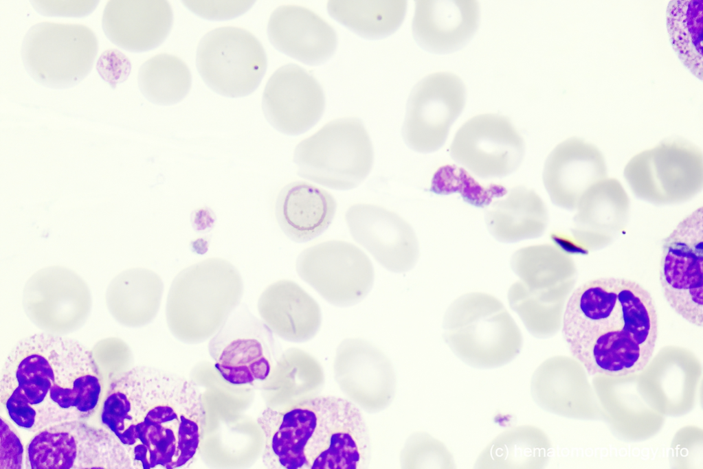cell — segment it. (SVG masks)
Instances as JSON below:
<instances>
[{
  "instance_id": "obj_1",
  "label": "cell",
  "mask_w": 703,
  "mask_h": 469,
  "mask_svg": "<svg viewBox=\"0 0 703 469\" xmlns=\"http://www.w3.org/2000/svg\"><path fill=\"white\" fill-rule=\"evenodd\" d=\"M100 418L138 469L190 467L200 453L205 426L194 382L148 366L131 368L111 383Z\"/></svg>"
},
{
  "instance_id": "obj_2",
  "label": "cell",
  "mask_w": 703,
  "mask_h": 469,
  "mask_svg": "<svg viewBox=\"0 0 703 469\" xmlns=\"http://www.w3.org/2000/svg\"><path fill=\"white\" fill-rule=\"evenodd\" d=\"M103 393L100 370L91 351L53 333L20 340L3 365L0 401L19 427L37 432L85 420L98 410Z\"/></svg>"
},
{
  "instance_id": "obj_3",
  "label": "cell",
  "mask_w": 703,
  "mask_h": 469,
  "mask_svg": "<svg viewBox=\"0 0 703 469\" xmlns=\"http://www.w3.org/2000/svg\"><path fill=\"white\" fill-rule=\"evenodd\" d=\"M562 332L572 355L590 374H639L651 361L658 339L654 300L632 279L588 280L568 300Z\"/></svg>"
},
{
  "instance_id": "obj_4",
  "label": "cell",
  "mask_w": 703,
  "mask_h": 469,
  "mask_svg": "<svg viewBox=\"0 0 703 469\" xmlns=\"http://www.w3.org/2000/svg\"><path fill=\"white\" fill-rule=\"evenodd\" d=\"M265 436L263 461L272 469H363L372 442L357 406L347 399L314 396L281 409L266 408L257 420Z\"/></svg>"
},
{
  "instance_id": "obj_5",
  "label": "cell",
  "mask_w": 703,
  "mask_h": 469,
  "mask_svg": "<svg viewBox=\"0 0 703 469\" xmlns=\"http://www.w3.org/2000/svg\"><path fill=\"white\" fill-rule=\"evenodd\" d=\"M445 341L465 363L478 368L502 366L522 347V336L504 305L495 297L471 292L457 297L443 323Z\"/></svg>"
},
{
  "instance_id": "obj_6",
  "label": "cell",
  "mask_w": 703,
  "mask_h": 469,
  "mask_svg": "<svg viewBox=\"0 0 703 469\" xmlns=\"http://www.w3.org/2000/svg\"><path fill=\"white\" fill-rule=\"evenodd\" d=\"M374 161L372 144L359 119H333L295 147L298 174L336 190H349L368 176Z\"/></svg>"
},
{
  "instance_id": "obj_7",
  "label": "cell",
  "mask_w": 703,
  "mask_h": 469,
  "mask_svg": "<svg viewBox=\"0 0 703 469\" xmlns=\"http://www.w3.org/2000/svg\"><path fill=\"white\" fill-rule=\"evenodd\" d=\"M244 293L242 277L228 260L210 258L182 269L173 279L166 312L177 323H206L213 335L239 305Z\"/></svg>"
},
{
  "instance_id": "obj_8",
  "label": "cell",
  "mask_w": 703,
  "mask_h": 469,
  "mask_svg": "<svg viewBox=\"0 0 703 469\" xmlns=\"http://www.w3.org/2000/svg\"><path fill=\"white\" fill-rule=\"evenodd\" d=\"M98 49L94 32L79 23L41 22L26 32L21 45L25 69L37 82L64 89L90 73Z\"/></svg>"
},
{
  "instance_id": "obj_9",
  "label": "cell",
  "mask_w": 703,
  "mask_h": 469,
  "mask_svg": "<svg viewBox=\"0 0 703 469\" xmlns=\"http://www.w3.org/2000/svg\"><path fill=\"white\" fill-rule=\"evenodd\" d=\"M30 469H131L130 456L110 431L83 420L65 422L37 431L25 446Z\"/></svg>"
},
{
  "instance_id": "obj_10",
  "label": "cell",
  "mask_w": 703,
  "mask_h": 469,
  "mask_svg": "<svg viewBox=\"0 0 703 469\" xmlns=\"http://www.w3.org/2000/svg\"><path fill=\"white\" fill-rule=\"evenodd\" d=\"M196 65L212 90L238 98L257 89L266 72L267 59L263 45L252 32L240 27L223 26L201 38Z\"/></svg>"
},
{
  "instance_id": "obj_11",
  "label": "cell",
  "mask_w": 703,
  "mask_h": 469,
  "mask_svg": "<svg viewBox=\"0 0 703 469\" xmlns=\"http://www.w3.org/2000/svg\"><path fill=\"white\" fill-rule=\"evenodd\" d=\"M623 174L632 192L644 201L658 205L682 203L702 188V155L687 142L665 141L632 157Z\"/></svg>"
},
{
  "instance_id": "obj_12",
  "label": "cell",
  "mask_w": 703,
  "mask_h": 469,
  "mask_svg": "<svg viewBox=\"0 0 703 469\" xmlns=\"http://www.w3.org/2000/svg\"><path fill=\"white\" fill-rule=\"evenodd\" d=\"M663 295L689 323H703V209L682 219L664 239L660 268Z\"/></svg>"
},
{
  "instance_id": "obj_13",
  "label": "cell",
  "mask_w": 703,
  "mask_h": 469,
  "mask_svg": "<svg viewBox=\"0 0 703 469\" xmlns=\"http://www.w3.org/2000/svg\"><path fill=\"white\" fill-rule=\"evenodd\" d=\"M208 352L222 378L234 385L266 380L276 365L273 332L242 305L212 335Z\"/></svg>"
},
{
  "instance_id": "obj_14",
  "label": "cell",
  "mask_w": 703,
  "mask_h": 469,
  "mask_svg": "<svg viewBox=\"0 0 703 469\" xmlns=\"http://www.w3.org/2000/svg\"><path fill=\"white\" fill-rule=\"evenodd\" d=\"M301 279L325 300L338 306L361 301L371 290V261L357 246L343 240L325 241L304 249L296 261Z\"/></svg>"
},
{
  "instance_id": "obj_15",
  "label": "cell",
  "mask_w": 703,
  "mask_h": 469,
  "mask_svg": "<svg viewBox=\"0 0 703 469\" xmlns=\"http://www.w3.org/2000/svg\"><path fill=\"white\" fill-rule=\"evenodd\" d=\"M452 159L482 179L505 177L515 172L524 157L522 135L506 117L482 113L467 119L449 148Z\"/></svg>"
},
{
  "instance_id": "obj_16",
  "label": "cell",
  "mask_w": 703,
  "mask_h": 469,
  "mask_svg": "<svg viewBox=\"0 0 703 469\" xmlns=\"http://www.w3.org/2000/svg\"><path fill=\"white\" fill-rule=\"evenodd\" d=\"M465 100V86L456 74L439 71L423 78L408 100L402 130L405 143L419 152L440 148Z\"/></svg>"
},
{
  "instance_id": "obj_17",
  "label": "cell",
  "mask_w": 703,
  "mask_h": 469,
  "mask_svg": "<svg viewBox=\"0 0 703 469\" xmlns=\"http://www.w3.org/2000/svg\"><path fill=\"white\" fill-rule=\"evenodd\" d=\"M25 311L46 328L60 332L82 321L89 313L92 298L85 280L60 265L43 267L26 281L22 294Z\"/></svg>"
},
{
  "instance_id": "obj_18",
  "label": "cell",
  "mask_w": 703,
  "mask_h": 469,
  "mask_svg": "<svg viewBox=\"0 0 703 469\" xmlns=\"http://www.w3.org/2000/svg\"><path fill=\"white\" fill-rule=\"evenodd\" d=\"M345 219L353 239L385 268L404 273L416 264V235L397 213L377 205L357 203L348 208Z\"/></svg>"
},
{
  "instance_id": "obj_19",
  "label": "cell",
  "mask_w": 703,
  "mask_h": 469,
  "mask_svg": "<svg viewBox=\"0 0 703 469\" xmlns=\"http://www.w3.org/2000/svg\"><path fill=\"white\" fill-rule=\"evenodd\" d=\"M324 106V94L318 81L304 68L291 63L271 74L262 97L265 118L287 135L309 130L320 119Z\"/></svg>"
},
{
  "instance_id": "obj_20",
  "label": "cell",
  "mask_w": 703,
  "mask_h": 469,
  "mask_svg": "<svg viewBox=\"0 0 703 469\" xmlns=\"http://www.w3.org/2000/svg\"><path fill=\"white\" fill-rule=\"evenodd\" d=\"M334 373L346 395L368 411L383 409L394 396L396 377L390 361L364 339L348 338L339 344Z\"/></svg>"
},
{
  "instance_id": "obj_21",
  "label": "cell",
  "mask_w": 703,
  "mask_h": 469,
  "mask_svg": "<svg viewBox=\"0 0 703 469\" xmlns=\"http://www.w3.org/2000/svg\"><path fill=\"white\" fill-rule=\"evenodd\" d=\"M607 177V166L601 152L578 139L559 144L544 165L542 179L552 202L573 209L592 185Z\"/></svg>"
},
{
  "instance_id": "obj_22",
  "label": "cell",
  "mask_w": 703,
  "mask_h": 469,
  "mask_svg": "<svg viewBox=\"0 0 703 469\" xmlns=\"http://www.w3.org/2000/svg\"><path fill=\"white\" fill-rule=\"evenodd\" d=\"M172 23V7L166 0H111L102 17L107 37L118 47L134 52L161 45Z\"/></svg>"
},
{
  "instance_id": "obj_23",
  "label": "cell",
  "mask_w": 703,
  "mask_h": 469,
  "mask_svg": "<svg viewBox=\"0 0 703 469\" xmlns=\"http://www.w3.org/2000/svg\"><path fill=\"white\" fill-rule=\"evenodd\" d=\"M267 32L276 49L306 64L326 61L337 47L333 27L312 10L298 5L276 8L269 18Z\"/></svg>"
},
{
  "instance_id": "obj_24",
  "label": "cell",
  "mask_w": 703,
  "mask_h": 469,
  "mask_svg": "<svg viewBox=\"0 0 703 469\" xmlns=\"http://www.w3.org/2000/svg\"><path fill=\"white\" fill-rule=\"evenodd\" d=\"M480 7L475 0H418L412 34L424 48L452 52L473 36L479 25Z\"/></svg>"
},
{
  "instance_id": "obj_25",
  "label": "cell",
  "mask_w": 703,
  "mask_h": 469,
  "mask_svg": "<svg viewBox=\"0 0 703 469\" xmlns=\"http://www.w3.org/2000/svg\"><path fill=\"white\" fill-rule=\"evenodd\" d=\"M258 310L272 332L289 341H306L320 327L319 305L289 279L278 280L266 287L258 298Z\"/></svg>"
},
{
  "instance_id": "obj_26",
  "label": "cell",
  "mask_w": 703,
  "mask_h": 469,
  "mask_svg": "<svg viewBox=\"0 0 703 469\" xmlns=\"http://www.w3.org/2000/svg\"><path fill=\"white\" fill-rule=\"evenodd\" d=\"M337 209L327 191L304 181L284 186L278 194L275 216L283 233L295 242L309 241L331 224Z\"/></svg>"
},
{
  "instance_id": "obj_27",
  "label": "cell",
  "mask_w": 703,
  "mask_h": 469,
  "mask_svg": "<svg viewBox=\"0 0 703 469\" xmlns=\"http://www.w3.org/2000/svg\"><path fill=\"white\" fill-rule=\"evenodd\" d=\"M485 222L497 240L516 242L542 236L547 226L548 211L535 190L518 185L489 205Z\"/></svg>"
},
{
  "instance_id": "obj_28",
  "label": "cell",
  "mask_w": 703,
  "mask_h": 469,
  "mask_svg": "<svg viewBox=\"0 0 703 469\" xmlns=\"http://www.w3.org/2000/svg\"><path fill=\"white\" fill-rule=\"evenodd\" d=\"M164 293L161 277L143 268L125 269L109 282L105 301L111 313L124 323L148 321L157 312Z\"/></svg>"
},
{
  "instance_id": "obj_29",
  "label": "cell",
  "mask_w": 703,
  "mask_h": 469,
  "mask_svg": "<svg viewBox=\"0 0 703 469\" xmlns=\"http://www.w3.org/2000/svg\"><path fill=\"white\" fill-rule=\"evenodd\" d=\"M576 207L579 234L592 243L600 242L618 229L629 211V198L618 180L606 177L589 188Z\"/></svg>"
},
{
  "instance_id": "obj_30",
  "label": "cell",
  "mask_w": 703,
  "mask_h": 469,
  "mask_svg": "<svg viewBox=\"0 0 703 469\" xmlns=\"http://www.w3.org/2000/svg\"><path fill=\"white\" fill-rule=\"evenodd\" d=\"M545 434L533 425H520L495 437L482 450L474 467L480 469L542 468L547 461Z\"/></svg>"
},
{
  "instance_id": "obj_31",
  "label": "cell",
  "mask_w": 703,
  "mask_h": 469,
  "mask_svg": "<svg viewBox=\"0 0 703 469\" xmlns=\"http://www.w3.org/2000/svg\"><path fill=\"white\" fill-rule=\"evenodd\" d=\"M332 17L358 34L367 38L384 37L402 24L407 11L403 0L328 1Z\"/></svg>"
},
{
  "instance_id": "obj_32",
  "label": "cell",
  "mask_w": 703,
  "mask_h": 469,
  "mask_svg": "<svg viewBox=\"0 0 703 469\" xmlns=\"http://www.w3.org/2000/svg\"><path fill=\"white\" fill-rule=\"evenodd\" d=\"M137 84L143 95L153 103L171 105L189 93L192 76L187 64L177 56L161 53L140 66Z\"/></svg>"
},
{
  "instance_id": "obj_33",
  "label": "cell",
  "mask_w": 703,
  "mask_h": 469,
  "mask_svg": "<svg viewBox=\"0 0 703 469\" xmlns=\"http://www.w3.org/2000/svg\"><path fill=\"white\" fill-rule=\"evenodd\" d=\"M703 1L673 0L667 9L671 44L682 63L702 78Z\"/></svg>"
},
{
  "instance_id": "obj_34",
  "label": "cell",
  "mask_w": 703,
  "mask_h": 469,
  "mask_svg": "<svg viewBox=\"0 0 703 469\" xmlns=\"http://www.w3.org/2000/svg\"><path fill=\"white\" fill-rule=\"evenodd\" d=\"M566 263L565 256L550 244L522 247L515 251L511 260L518 281L528 291L554 298L557 293L554 284Z\"/></svg>"
},
{
  "instance_id": "obj_35",
  "label": "cell",
  "mask_w": 703,
  "mask_h": 469,
  "mask_svg": "<svg viewBox=\"0 0 703 469\" xmlns=\"http://www.w3.org/2000/svg\"><path fill=\"white\" fill-rule=\"evenodd\" d=\"M508 301L531 334L542 336L550 332L555 319L553 301L532 294L519 281L510 286Z\"/></svg>"
},
{
  "instance_id": "obj_36",
  "label": "cell",
  "mask_w": 703,
  "mask_h": 469,
  "mask_svg": "<svg viewBox=\"0 0 703 469\" xmlns=\"http://www.w3.org/2000/svg\"><path fill=\"white\" fill-rule=\"evenodd\" d=\"M455 466L446 446L423 432L412 434L401 454V466L404 468L453 469Z\"/></svg>"
},
{
  "instance_id": "obj_37",
  "label": "cell",
  "mask_w": 703,
  "mask_h": 469,
  "mask_svg": "<svg viewBox=\"0 0 703 469\" xmlns=\"http://www.w3.org/2000/svg\"><path fill=\"white\" fill-rule=\"evenodd\" d=\"M254 1H183V5L194 14L211 20L234 18L247 12Z\"/></svg>"
},
{
  "instance_id": "obj_38",
  "label": "cell",
  "mask_w": 703,
  "mask_h": 469,
  "mask_svg": "<svg viewBox=\"0 0 703 469\" xmlns=\"http://www.w3.org/2000/svg\"><path fill=\"white\" fill-rule=\"evenodd\" d=\"M96 70L100 77L111 87L126 81L131 70L129 58L120 51L108 49L98 58Z\"/></svg>"
},
{
  "instance_id": "obj_39",
  "label": "cell",
  "mask_w": 703,
  "mask_h": 469,
  "mask_svg": "<svg viewBox=\"0 0 703 469\" xmlns=\"http://www.w3.org/2000/svg\"><path fill=\"white\" fill-rule=\"evenodd\" d=\"M99 1H32V7L47 16L82 17L90 14Z\"/></svg>"
}]
</instances>
